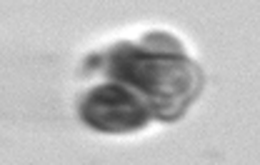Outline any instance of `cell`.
I'll return each mask as SVG.
<instances>
[{"label":"cell","mask_w":260,"mask_h":165,"mask_svg":"<svg viewBox=\"0 0 260 165\" xmlns=\"http://www.w3.org/2000/svg\"><path fill=\"white\" fill-rule=\"evenodd\" d=\"M108 73L123 83L160 120H175L198 98L203 73L185 53H162L138 45H118L110 53Z\"/></svg>","instance_id":"1"},{"label":"cell","mask_w":260,"mask_h":165,"mask_svg":"<svg viewBox=\"0 0 260 165\" xmlns=\"http://www.w3.org/2000/svg\"><path fill=\"white\" fill-rule=\"evenodd\" d=\"M80 118L103 133H133L150 123V110L123 83H105L83 98Z\"/></svg>","instance_id":"2"}]
</instances>
